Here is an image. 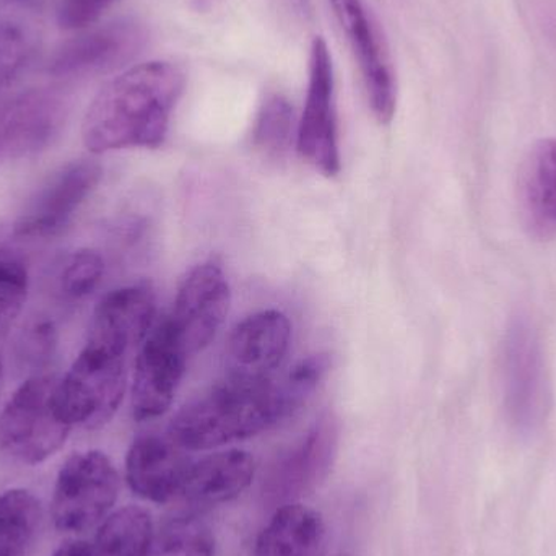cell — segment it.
Returning a JSON list of instances; mask_svg holds the SVG:
<instances>
[{"label": "cell", "instance_id": "6da1fadb", "mask_svg": "<svg viewBox=\"0 0 556 556\" xmlns=\"http://www.w3.org/2000/svg\"><path fill=\"white\" fill-rule=\"evenodd\" d=\"M186 77L169 62L132 65L108 81L81 123V140L94 155L124 149H159L168 137Z\"/></svg>", "mask_w": 556, "mask_h": 556}, {"label": "cell", "instance_id": "7a4b0ae2", "mask_svg": "<svg viewBox=\"0 0 556 556\" xmlns=\"http://www.w3.org/2000/svg\"><path fill=\"white\" fill-rule=\"evenodd\" d=\"M293 417L280 382L227 378L186 404L168 434L186 451H207L250 440Z\"/></svg>", "mask_w": 556, "mask_h": 556}, {"label": "cell", "instance_id": "3957f363", "mask_svg": "<svg viewBox=\"0 0 556 556\" xmlns=\"http://www.w3.org/2000/svg\"><path fill=\"white\" fill-rule=\"evenodd\" d=\"M58 379L33 375L0 412V451L25 466H38L62 450L72 425L55 404Z\"/></svg>", "mask_w": 556, "mask_h": 556}, {"label": "cell", "instance_id": "277c9868", "mask_svg": "<svg viewBox=\"0 0 556 556\" xmlns=\"http://www.w3.org/2000/svg\"><path fill=\"white\" fill-rule=\"evenodd\" d=\"M126 388V356L87 342L64 378L58 381L55 404L72 428L94 430L113 420Z\"/></svg>", "mask_w": 556, "mask_h": 556}, {"label": "cell", "instance_id": "5b68a950", "mask_svg": "<svg viewBox=\"0 0 556 556\" xmlns=\"http://www.w3.org/2000/svg\"><path fill=\"white\" fill-rule=\"evenodd\" d=\"M119 496V473L101 451L67 457L52 490L51 516L62 534H84L110 516Z\"/></svg>", "mask_w": 556, "mask_h": 556}, {"label": "cell", "instance_id": "8992f818", "mask_svg": "<svg viewBox=\"0 0 556 556\" xmlns=\"http://www.w3.org/2000/svg\"><path fill=\"white\" fill-rule=\"evenodd\" d=\"M503 401L509 421L519 431L538 428L548 407L544 350L538 330L526 317L509 323L502 345Z\"/></svg>", "mask_w": 556, "mask_h": 556}, {"label": "cell", "instance_id": "52a82bcc", "mask_svg": "<svg viewBox=\"0 0 556 556\" xmlns=\"http://www.w3.org/2000/svg\"><path fill=\"white\" fill-rule=\"evenodd\" d=\"M340 425L332 412H326L306 433L269 467L263 483V496L273 506L298 503L326 480L339 453Z\"/></svg>", "mask_w": 556, "mask_h": 556}, {"label": "cell", "instance_id": "ba28073f", "mask_svg": "<svg viewBox=\"0 0 556 556\" xmlns=\"http://www.w3.org/2000/svg\"><path fill=\"white\" fill-rule=\"evenodd\" d=\"M189 352L168 317L155 323L137 353L130 404L137 421L162 417L185 378Z\"/></svg>", "mask_w": 556, "mask_h": 556}, {"label": "cell", "instance_id": "9c48e42d", "mask_svg": "<svg viewBox=\"0 0 556 556\" xmlns=\"http://www.w3.org/2000/svg\"><path fill=\"white\" fill-rule=\"evenodd\" d=\"M301 159L332 178L340 173L339 132L333 100V65L329 46L314 38L309 55V84L296 130Z\"/></svg>", "mask_w": 556, "mask_h": 556}, {"label": "cell", "instance_id": "30bf717a", "mask_svg": "<svg viewBox=\"0 0 556 556\" xmlns=\"http://www.w3.org/2000/svg\"><path fill=\"white\" fill-rule=\"evenodd\" d=\"M230 306L231 288L224 266L217 260H208L182 278L166 317L192 356L211 345Z\"/></svg>", "mask_w": 556, "mask_h": 556}, {"label": "cell", "instance_id": "8fae6325", "mask_svg": "<svg viewBox=\"0 0 556 556\" xmlns=\"http://www.w3.org/2000/svg\"><path fill=\"white\" fill-rule=\"evenodd\" d=\"M101 178L103 168L94 160L62 166L29 199L13 225V235L28 240L58 237L97 191Z\"/></svg>", "mask_w": 556, "mask_h": 556}, {"label": "cell", "instance_id": "7c38bea8", "mask_svg": "<svg viewBox=\"0 0 556 556\" xmlns=\"http://www.w3.org/2000/svg\"><path fill=\"white\" fill-rule=\"evenodd\" d=\"M84 31L59 46L49 59V74L61 78L110 74L130 64L149 41L146 26L132 18Z\"/></svg>", "mask_w": 556, "mask_h": 556}, {"label": "cell", "instance_id": "4fadbf2b", "mask_svg": "<svg viewBox=\"0 0 556 556\" xmlns=\"http://www.w3.org/2000/svg\"><path fill=\"white\" fill-rule=\"evenodd\" d=\"M358 61L369 108L379 124L394 119L397 85L381 35L372 25L362 0H329Z\"/></svg>", "mask_w": 556, "mask_h": 556}, {"label": "cell", "instance_id": "5bb4252c", "mask_svg": "<svg viewBox=\"0 0 556 556\" xmlns=\"http://www.w3.org/2000/svg\"><path fill=\"white\" fill-rule=\"evenodd\" d=\"M291 324L277 309L260 311L235 326L225 349L227 378L267 381L287 358Z\"/></svg>", "mask_w": 556, "mask_h": 556}, {"label": "cell", "instance_id": "9a60e30c", "mask_svg": "<svg viewBox=\"0 0 556 556\" xmlns=\"http://www.w3.org/2000/svg\"><path fill=\"white\" fill-rule=\"evenodd\" d=\"M156 294L152 285H126L110 291L94 307L87 342L106 346L127 356L130 350L142 345L155 326Z\"/></svg>", "mask_w": 556, "mask_h": 556}, {"label": "cell", "instance_id": "2e32d148", "mask_svg": "<svg viewBox=\"0 0 556 556\" xmlns=\"http://www.w3.org/2000/svg\"><path fill=\"white\" fill-rule=\"evenodd\" d=\"M191 464L169 434H140L127 451V485L140 498L163 505L179 496Z\"/></svg>", "mask_w": 556, "mask_h": 556}, {"label": "cell", "instance_id": "e0dca14e", "mask_svg": "<svg viewBox=\"0 0 556 556\" xmlns=\"http://www.w3.org/2000/svg\"><path fill=\"white\" fill-rule=\"evenodd\" d=\"M65 104L51 91L31 90L0 101V160L46 149L58 137Z\"/></svg>", "mask_w": 556, "mask_h": 556}, {"label": "cell", "instance_id": "ac0fdd59", "mask_svg": "<svg viewBox=\"0 0 556 556\" xmlns=\"http://www.w3.org/2000/svg\"><path fill=\"white\" fill-rule=\"evenodd\" d=\"M519 214L535 240L556 237V139L541 140L526 155L518 178Z\"/></svg>", "mask_w": 556, "mask_h": 556}, {"label": "cell", "instance_id": "d6986e66", "mask_svg": "<svg viewBox=\"0 0 556 556\" xmlns=\"http://www.w3.org/2000/svg\"><path fill=\"white\" fill-rule=\"evenodd\" d=\"M254 476L256 460L248 451H220L191 464L179 496L194 506L224 505L238 498Z\"/></svg>", "mask_w": 556, "mask_h": 556}, {"label": "cell", "instance_id": "ffe728a7", "mask_svg": "<svg viewBox=\"0 0 556 556\" xmlns=\"http://www.w3.org/2000/svg\"><path fill=\"white\" fill-rule=\"evenodd\" d=\"M326 541L320 513L301 503L278 506L254 545V556H316Z\"/></svg>", "mask_w": 556, "mask_h": 556}, {"label": "cell", "instance_id": "44dd1931", "mask_svg": "<svg viewBox=\"0 0 556 556\" xmlns=\"http://www.w3.org/2000/svg\"><path fill=\"white\" fill-rule=\"evenodd\" d=\"M152 516L139 506H126L108 516L90 545V556H149Z\"/></svg>", "mask_w": 556, "mask_h": 556}, {"label": "cell", "instance_id": "7402d4cb", "mask_svg": "<svg viewBox=\"0 0 556 556\" xmlns=\"http://www.w3.org/2000/svg\"><path fill=\"white\" fill-rule=\"evenodd\" d=\"M41 525V503L25 489L0 493V556H26Z\"/></svg>", "mask_w": 556, "mask_h": 556}, {"label": "cell", "instance_id": "603a6c76", "mask_svg": "<svg viewBox=\"0 0 556 556\" xmlns=\"http://www.w3.org/2000/svg\"><path fill=\"white\" fill-rule=\"evenodd\" d=\"M211 528L194 516L169 519L153 534L149 556H214Z\"/></svg>", "mask_w": 556, "mask_h": 556}, {"label": "cell", "instance_id": "cb8c5ba5", "mask_svg": "<svg viewBox=\"0 0 556 556\" xmlns=\"http://www.w3.org/2000/svg\"><path fill=\"white\" fill-rule=\"evenodd\" d=\"M254 143L269 155H281L294 136V111L281 94L267 98L254 124Z\"/></svg>", "mask_w": 556, "mask_h": 556}, {"label": "cell", "instance_id": "d4e9b609", "mask_svg": "<svg viewBox=\"0 0 556 556\" xmlns=\"http://www.w3.org/2000/svg\"><path fill=\"white\" fill-rule=\"evenodd\" d=\"M29 276L16 251L0 247V333L20 316L28 298Z\"/></svg>", "mask_w": 556, "mask_h": 556}, {"label": "cell", "instance_id": "484cf974", "mask_svg": "<svg viewBox=\"0 0 556 556\" xmlns=\"http://www.w3.org/2000/svg\"><path fill=\"white\" fill-rule=\"evenodd\" d=\"M35 51L31 29L15 18H0V91L28 65Z\"/></svg>", "mask_w": 556, "mask_h": 556}, {"label": "cell", "instance_id": "4316f807", "mask_svg": "<svg viewBox=\"0 0 556 556\" xmlns=\"http://www.w3.org/2000/svg\"><path fill=\"white\" fill-rule=\"evenodd\" d=\"M330 369V356L327 353H314L301 359L288 372L287 378L280 381L281 392L291 415L300 412L306 402L313 397L317 386L326 378Z\"/></svg>", "mask_w": 556, "mask_h": 556}, {"label": "cell", "instance_id": "83f0119b", "mask_svg": "<svg viewBox=\"0 0 556 556\" xmlns=\"http://www.w3.org/2000/svg\"><path fill=\"white\" fill-rule=\"evenodd\" d=\"M106 264L93 250H78L68 257L61 274V291L72 301L90 296L104 277Z\"/></svg>", "mask_w": 556, "mask_h": 556}, {"label": "cell", "instance_id": "f1b7e54d", "mask_svg": "<svg viewBox=\"0 0 556 556\" xmlns=\"http://www.w3.org/2000/svg\"><path fill=\"white\" fill-rule=\"evenodd\" d=\"M59 333L54 320L39 317L31 320L18 340V356L31 369H42L54 358Z\"/></svg>", "mask_w": 556, "mask_h": 556}, {"label": "cell", "instance_id": "f546056e", "mask_svg": "<svg viewBox=\"0 0 556 556\" xmlns=\"http://www.w3.org/2000/svg\"><path fill=\"white\" fill-rule=\"evenodd\" d=\"M116 0H59L58 23L67 31H84L100 22Z\"/></svg>", "mask_w": 556, "mask_h": 556}, {"label": "cell", "instance_id": "4dcf8cb0", "mask_svg": "<svg viewBox=\"0 0 556 556\" xmlns=\"http://www.w3.org/2000/svg\"><path fill=\"white\" fill-rule=\"evenodd\" d=\"M52 556H90V545L84 541H67Z\"/></svg>", "mask_w": 556, "mask_h": 556}, {"label": "cell", "instance_id": "1f68e13d", "mask_svg": "<svg viewBox=\"0 0 556 556\" xmlns=\"http://www.w3.org/2000/svg\"><path fill=\"white\" fill-rule=\"evenodd\" d=\"M0 378H2V356H0Z\"/></svg>", "mask_w": 556, "mask_h": 556}, {"label": "cell", "instance_id": "d6a6232c", "mask_svg": "<svg viewBox=\"0 0 556 556\" xmlns=\"http://www.w3.org/2000/svg\"><path fill=\"white\" fill-rule=\"evenodd\" d=\"M339 556H345V555H339Z\"/></svg>", "mask_w": 556, "mask_h": 556}]
</instances>
